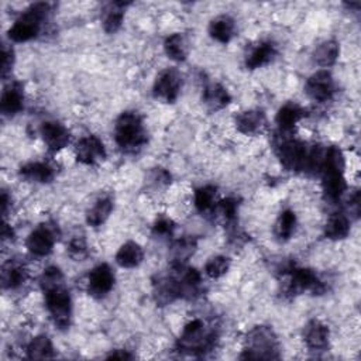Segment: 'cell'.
I'll return each mask as SVG.
<instances>
[{
  "label": "cell",
  "mask_w": 361,
  "mask_h": 361,
  "mask_svg": "<svg viewBox=\"0 0 361 361\" xmlns=\"http://www.w3.org/2000/svg\"><path fill=\"white\" fill-rule=\"evenodd\" d=\"M41 287L45 295V305L59 329H67L71 323L72 300L70 291L64 287V276L58 267H48L41 277Z\"/></svg>",
  "instance_id": "6da1fadb"
},
{
  "label": "cell",
  "mask_w": 361,
  "mask_h": 361,
  "mask_svg": "<svg viewBox=\"0 0 361 361\" xmlns=\"http://www.w3.org/2000/svg\"><path fill=\"white\" fill-rule=\"evenodd\" d=\"M116 144L125 152H136L147 143V132L137 112H123L114 125Z\"/></svg>",
  "instance_id": "7a4b0ae2"
},
{
  "label": "cell",
  "mask_w": 361,
  "mask_h": 361,
  "mask_svg": "<svg viewBox=\"0 0 361 361\" xmlns=\"http://www.w3.org/2000/svg\"><path fill=\"white\" fill-rule=\"evenodd\" d=\"M51 13L50 3H34L14 21L9 30V39L14 43H25L40 34L41 24Z\"/></svg>",
  "instance_id": "3957f363"
},
{
  "label": "cell",
  "mask_w": 361,
  "mask_h": 361,
  "mask_svg": "<svg viewBox=\"0 0 361 361\" xmlns=\"http://www.w3.org/2000/svg\"><path fill=\"white\" fill-rule=\"evenodd\" d=\"M218 333L215 327H207L202 319L191 320L178 340V347L188 353H200L212 350L216 344Z\"/></svg>",
  "instance_id": "277c9868"
},
{
  "label": "cell",
  "mask_w": 361,
  "mask_h": 361,
  "mask_svg": "<svg viewBox=\"0 0 361 361\" xmlns=\"http://www.w3.org/2000/svg\"><path fill=\"white\" fill-rule=\"evenodd\" d=\"M280 344L274 330L268 326H256L246 338V349L242 358H278Z\"/></svg>",
  "instance_id": "5b68a950"
},
{
  "label": "cell",
  "mask_w": 361,
  "mask_h": 361,
  "mask_svg": "<svg viewBox=\"0 0 361 361\" xmlns=\"http://www.w3.org/2000/svg\"><path fill=\"white\" fill-rule=\"evenodd\" d=\"M311 153L312 148H308L307 144L293 138H285L277 145L280 161L288 171L308 172Z\"/></svg>",
  "instance_id": "8992f818"
},
{
  "label": "cell",
  "mask_w": 361,
  "mask_h": 361,
  "mask_svg": "<svg viewBox=\"0 0 361 361\" xmlns=\"http://www.w3.org/2000/svg\"><path fill=\"white\" fill-rule=\"evenodd\" d=\"M289 276L288 292L298 295L304 292H312L313 295H322L324 292V284L309 268H300L296 265H289L285 271Z\"/></svg>",
  "instance_id": "52a82bcc"
},
{
  "label": "cell",
  "mask_w": 361,
  "mask_h": 361,
  "mask_svg": "<svg viewBox=\"0 0 361 361\" xmlns=\"http://www.w3.org/2000/svg\"><path fill=\"white\" fill-rule=\"evenodd\" d=\"M307 95L319 103L327 102L333 98L336 92V86L332 74L329 71H318L305 83Z\"/></svg>",
  "instance_id": "ba28073f"
},
{
  "label": "cell",
  "mask_w": 361,
  "mask_h": 361,
  "mask_svg": "<svg viewBox=\"0 0 361 361\" xmlns=\"http://www.w3.org/2000/svg\"><path fill=\"white\" fill-rule=\"evenodd\" d=\"M75 156L78 163L83 165H96L106 158V148L99 137L90 134L76 143Z\"/></svg>",
  "instance_id": "9c48e42d"
},
{
  "label": "cell",
  "mask_w": 361,
  "mask_h": 361,
  "mask_svg": "<svg viewBox=\"0 0 361 361\" xmlns=\"http://www.w3.org/2000/svg\"><path fill=\"white\" fill-rule=\"evenodd\" d=\"M183 87V76L175 70L163 71L153 86V94L156 98L165 101L167 103H174Z\"/></svg>",
  "instance_id": "30bf717a"
},
{
  "label": "cell",
  "mask_w": 361,
  "mask_h": 361,
  "mask_svg": "<svg viewBox=\"0 0 361 361\" xmlns=\"http://www.w3.org/2000/svg\"><path fill=\"white\" fill-rule=\"evenodd\" d=\"M114 285V274L107 264H99L87 276V292L94 298L106 296Z\"/></svg>",
  "instance_id": "8fae6325"
},
{
  "label": "cell",
  "mask_w": 361,
  "mask_h": 361,
  "mask_svg": "<svg viewBox=\"0 0 361 361\" xmlns=\"http://www.w3.org/2000/svg\"><path fill=\"white\" fill-rule=\"evenodd\" d=\"M55 240H56L55 231L50 226L43 225L30 233V236L27 237L25 246L33 256L45 257L52 251Z\"/></svg>",
  "instance_id": "7c38bea8"
},
{
  "label": "cell",
  "mask_w": 361,
  "mask_h": 361,
  "mask_svg": "<svg viewBox=\"0 0 361 361\" xmlns=\"http://www.w3.org/2000/svg\"><path fill=\"white\" fill-rule=\"evenodd\" d=\"M322 172V188L326 199L330 202H338L347 189L344 171L324 168Z\"/></svg>",
  "instance_id": "4fadbf2b"
},
{
  "label": "cell",
  "mask_w": 361,
  "mask_h": 361,
  "mask_svg": "<svg viewBox=\"0 0 361 361\" xmlns=\"http://www.w3.org/2000/svg\"><path fill=\"white\" fill-rule=\"evenodd\" d=\"M41 136L51 152H59L70 144V130L58 122H45L41 126Z\"/></svg>",
  "instance_id": "5bb4252c"
},
{
  "label": "cell",
  "mask_w": 361,
  "mask_h": 361,
  "mask_svg": "<svg viewBox=\"0 0 361 361\" xmlns=\"http://www.w3.org/2000/svg\"><path fill=\"white\" fill-rule=\"evenodd\" d=\"M234 123L240 133L253 136V134L261 133L265 129L267 118L262 110L253 109V110H246V112L237 114Z\"/></svg>",
  "instance_id": "9a60e30c"
},
{
  "label": "cell",
  "mask_w": 361,
  "mask_h": 361,
  "mask_svg": "<svg viewBox=\"0 0 361 361\" xmlns=\"http://www.w3.org/2000/svg\"><path fill=\"white\" fill-rule=\"evenodd\" d=\"M304 339L309 350H313V351L324 350L327 349L329 339H330L329 327L323 322L313 319L305 326Z\"/></svg>",
  "instance_id": "2e32d148"
},
{
  "label": "cell",
  "mask_w": 361,
  "mask_h": 361,
  "mask_svg": "<svg viewBox=\"0 0 361 361\" xmlns=\"http://www.w3.org/2000/svg\"><path fill=\"white\" fill-rule=\"evenodd\" d=\"M277 56V45L273 41H261L246 56V67L257 70L269 64Z\"/></svg>",
  "instance_id": "e0dca14e"
},
{
  "label": "cell",
  "mask_w": 361,
  "mask_h": 361,
  "mask_svg": "<svg viewBox=\"0 0 361 361\" xmlns=\"http://www.w3.org/2000/svg\"><path fill=\"white\" fill-rule=\"evenodd\" d=\"M24 105L23 87L19 83H10L2 94L0 99V110L5 116H14L21 112Z\"/></svg>",
  "instance_id": "ac0fdd59"
},
{
  "label": "cell",
  "mask_w": 361,
  "mask_h": 361,
  "mask_svg": "<svg viewBox=\"0 0 361 361\" xmlns=\"http://www.w3.org/2000/svg\"><path fill=\"white\" fill-rule=\"evenodd\" d=\"M27 281V269L19 261H8L2 267V287L5 289H17Z\"/></svg>",
  "instance_id": "d6986e66"
},
{
  "label": "cell",
  "mask_w": 361,
  "mask_h": 361,
  "mask_svg": "<svg viewBox=\"0 0 361 361\" xmlns=\"http://www.w3.org/2000/svg\"><path fill=\"white\" fill-rule=\"evenodd\" d=\"M209 34L218 43L227 44L236 34V23L230 16H219L210 21Z\"/></svg>",
  "instance_id": "ffe728a7"
},
{
  "label": "cell",
  "mask_w": 361,
  "mask_h": 361,
  "mask_svg": "<svg viewBox=\"0 0 361 361\" xmlns=\"http://www.w3.org/2000/svg\"><path fill=\"white\" fill-rule=\"evenodd\" d=\"M54 168L45 163H30L20 168V176L30 183L48 184L54 179Z\"/></svg>",
  "instance_id": "44dd1931"
},
{
  "label": "cell",
  "mask_w": 361,
  "mask_h": 361,
  "mask_svg": "<svg viewBox=\"0 0 361 361\" xmlns=\"http://www.w3.org/2000/svg\"><path fill=\"white\" fill-rule=\"evenodd\" d=\"M231 101L227 89L220 83H209L203 89V102L210 110H219L226 107Z\"/></svg>",
  "instance_id": "7402d4cb"
},
{
  "label": "cell",
  "mask_w": 361,
  "mask_h": 361,
  "mask_svg": "<svg viewBox=\"0 0 361 361\" xmlns=\"http://www.w3.org/2000/svg\"><path fill=\"white\" fill-rule=\"evenodd\" d=\"M307 116V110L296 103L284 105L276 117V122L282 132H291L300 118Z\"/></svg>",
  "instance_id": "603a6c76"
},
{
  "label": "cell",
  "mask_w": 361,
  "mask_h": 361,
  "mask_svg": "<svg viewBox=\"0 0 361 361\" xmlns=\"http://www.w3.org/2000/svg\"><path fill=\"white\" fill-rule=\"evenodd\" d=\"M113 210V200L110 196L99 198L95 205L87 210L86 223L92 227L102 226L110 216Z\"/></svg>",
  "instance_id": "cb8c5ba5"
},
{
  "label": "cell",
  "mask_w": 361,
  "mask_h": 361,
  "mask_svg": "<svg viewBox=\"0 0 361 361\" xmlns=\"http://www.w3.org/2000/svg\"><path fill=\"white\" fill-rule=\"evenodd\" d=\"M144 258L143 249L136 242H127L118 249L116 254V262L123 268H134L141 264Z\"/></svg>",
  "instance_id": "d4e9b609"
},
{
  "label": "cell",
  "mask_w": 361,
  "mask_h": 361,
  "mask_svg": "<svg viewBox=\"0 0 361 361\" xmlns=\"http://www.w3.org/2000/svg\"><path fill=\"white\" fill-rule=\"evenodd\" d=\"M339 52H340L339 44L335 40H329L316 47L313 52V59L319 67L327 68V67H332L336 64L338 58H339Z\"/></svg>",
  "instance_id": "484cf974"
},
{
  "label": "cell",
  "mask_w": 361,
  "mask_h": 361,
  "mask_svg": "<svg viewBox=\"0 0 361 361\" xmlns=\"http://www.w3.org/2000/svg\"><path fill=\"white\" fill-rule=\"evenodd\" d=\"M350 233V220L343 214H335L329 218L324 226V236L330 240H343Z\"/></svg>",
  "instance_id": "4316f807"
},
{
  "label": "cell",
  "mask_w": 361,
  "mask_h": 361,
  "mask_svg": "<svg viewBox=\"0 0 361 361\" xmlns=\"http://www.w3.org/2000/svg\"><path fill=\"white\" fill-rule=\"evenodd\" d=\"M196 240L194 237H183L176 240L172 246V264L174 265H185V262L194 256L196 250Z\"/></svg>",
  "instance_id": "83f0119b"
},
{
  "label": "cell",
  "mask_w": 361,
  "mask_h": 361,
  "mask_svg": "<svg viewBox=\"0 0 361 361\" xmlns=\"http://www.w3.org/2000/svg\"><path fill=\"white\" fill-rule=\"evenodd\" d=\"M164 50H165V54L168 55V58H171L172 61H176V63L185 61L187 56H188L187 40L183 34H179V33H175V34H171L169 37H167V40L164 43Z\"/></svg>",
  "instance_id": "f1b7e54d"
},
{
  "label": "cell",
  "mask_w": 361,
  "mask_h": 361,
  "mask_svg": "<svg viewBox=\"0 0 361 361\" xmlns=\"http://www.w3.org/2000/svg\"><path fill=\"white\" fill-rule=\"evenodd\" d=\"M27 357L32 360H45L54 357V346L50 338L41 335L34 338L27 346Z\"/></svg>",
  "instance_id": "f546056e"
},
{
  "label": "cell",
  "mask_w": 361,
  "mask_h": 361,
  "mask_svg": "<svg viewBox=\"0 0 361 361\" xmlns=\"http://www.w3.org/2000/svg\"><path fill=\"white\" fill-rule=\"evenodd\" d=\"M130 3H113L112 8L107 10L105 20H103V28L107 34H114L118 32L120 27L123 24L125 20V8Z\"/></svg>",
  "instance_id": "4dcf8cb0"
},
{
  "label": "cell",
  "mask_w": 361,
  "mask_h": 361,
  "mask_svg": "<svg viewBox=\"0 0 361 361\" xmlns=\"http://www.w3.org/2000/svg\"><path fill=\"white\" fill-rule=\"evenodd\" d=\"M295 227H296V215L293 210L287 209L280 215L276 223V236L280 240H282V242H287V240L292 237Z\"/></svg>",
  "instance_id": "1f68e13d"
},
{
  "label": "cell",
  "mask_w": 361,
  "mask_h": 361,
  "mask_svg": "<svg viewBox=\"0 0 361 361\" xmlns=\"http://www.w3.org/2000/svg\"><path fill=\"white\" fill-rule=\"evenodd\" d=\"M216 194H218V189H216V187H212V185H206V187L196 189L195 206L200 214L209 212V210L214 209Z\"/></svg>",
  "instance_id": "d6a6232c"
},
{
  "label": "cell",
  "mask_w": 361,
  "mask_h": 361,
  "mask_svg": "<svg viewBox=\"0 0 361 361\" xmlns=\"http://www.w3.org/2000/svg\"><path fill=\"white\" fill-rule=\"evenodd\" d=\"M229 268H230V260L225 256H216V257H212L206 262L205 274L209 278L218 280L227 273Z\"/></svg>",
  "instance_id": "836d02e7"
},
{
  "label": "cell",
  "mask_w": 361,
  "mask_h": 361,
  "mask_svg": "<svg viewBox=\"0 0 361 361\" xmlns=\"http://www.w3.org/2000/svg\"><path fill=\"white\" fill-rule=\"evenodd\" d=\"M68 254L75 261H83L87 257L89 250L83 237H75L71 240L68 245Z\"/></svg>",
  "instance_id": "e575fe53"
},
{
  "label": "cell",
  "mask_w": 361,
  "mask_h": 361,
  "mask_svg": "<svg viewBox=\"0 0 361 361\" xmlns=\"http://www.w3.org/2000/svg\"><path fill=\"white\" fill-rule=\"evenodd\" d=\"M219 209L227 223H234L237 219L238 200L236 198H226L219 203Z\"/></svg>",
  "instance_id": "d590c367"
},
{
  "label": "cell",
  "mask_w": 361,
  "mask_h": 361,
  "mask_svg": "<svg viewBox=\"0 0 361 361\" xmlns=\"http://www.w3.org/2000/svg\"><path fill=\"white\" fill-rule=\"evenodd\" d=\"M14 65V51L9 48L6 44L2 47V76L6 78Z\"/></svg>",
  "instance_id": "8d00e7d4"
},
{
  "label": "cell",
  "mask_w": 361,
  "mask_h": 361,
  "mask_svg": "<svg viewBox=\"0 0 361 361\" xmlns=\"http://www.w3.org/2000/svg\"><path fill=\"white\" fill-rule=\"evenodd\" d=\"M174 229H175V223L171 219L161 218L154 223L153 231L157 236H171L174 233Z\"/></svg>",
  "instance_id": "74e56055"
},
{
  "label": "cell",
  "mask_w": 361,
  "mask_h": 361,
  "mask_svg": "<svg viewBox=\"0 0 361 361\" xmlns=\"http://www.w3.org/2000/svg\"><path fill=\"white\" fill-rule=\"evenodd\" d=\"M107 358H117V360H130L133 358V355L130 353H127L126 350H116L112 354L107 355Z\"/></svg>",
  "instance_id": "f35d334b"
},
{
  "label": "cell",
  "mask_w": 361,
  "mask_h": 361,
  "mask_svg": "<svg viewBox=\"0 0 361 361\" xmlns=\"http://www.w3.org/2000/svg\"><path fill=\"white\" fill-rule=\"evenodd\" d=\"M9 203H10V198H9L8 192H6V191H3V192H2V212H3V215H5V216H6V214H8V207H9Z\"/></svg>",
  "instance_id": "ab89813d"
},
{
  "label": "cell",
  "mask_w": 361,
  "mask_h": 361,
  "mask_svg": "<svg viewBox=\"0 0 361 361\" xmlns=\"http://www.w3.org/2000/svg\"><path fill=\"white\" fill-rule=\"evenodd\" d=\"M2 237H3V240H8V238H13V230H12V227L8 225V223H5L3 225V230H2Z\"/></svg>",
  "instance_id": "60d3db41"
}]
</instances>
